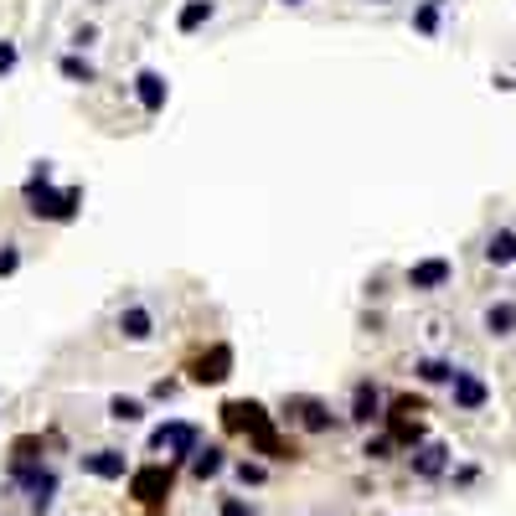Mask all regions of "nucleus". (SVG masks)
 <instances>
[{"mask_svg": "<svg viewBox=\"0 0 516 516\" xmlns=\"http://www.w3.org/2000/svg\"><path fill=\"white\" fill-rule=\"evenodd\" d=\"M284 5H305V0H284Z\"/></svg>", "mask_w": 516, "mask_h": 516, "instance_id": "nucleus-28", "label": "nucleus"}, {"mask_svg": "<svg viewBox=\"0 0 516 516\" xmlns=\"http://www.w3.org/2000/svg\"><path fill=\"white\" fill-rule=\"evenodd\" d=\"M83 475H94V481H124L129 475V460L119 450H94V454H78Z\"/></svg>", "mask_w": 516, "mask_h": 516, "instance_id": "nucleus-8", "label": "nucleus"}, {"mask_svg": "<svg viewBox=\"0 0 516 516\" xmlns=\"http://www.w3.org/2000/svg\"><path fill=\"white\" fill-rule=\"evenodd\" d=\"M21 196H26V212H32V217H47V223H73V217H78V202H83L78 186L52 192V165H47V161H42L32 176H26Z\"/></svg>", "mask_w": 516, "mask_h": 516, "instance_id": "nucleus-2", "label": "nucleus"}, {"mask_svg": "<svg viewBox=\"0 0 516 516\" xmlns=\"http://www.w3.org/2000/svg\"><path fill=\"white\" fill-rule=\"evenodd\" d=\"M238 481H243V485H263V481H269V470H263V465H248V460H243V465H238Z\"/></svg>", "mask_w": 516, "mask_h": 516, "instance_id": "nucleus-24", "label": "nucleus"}, {"mask_svg": "<svg viewBox=\"0 0 516 516\" xmlns=\"http://www.w3.org/2000/svg\"><path fill=\"white\" fill-rule=\"evenodd\" d=\"M16 269H21V253H16V243H5V248H0V279L16 274Z\"/></svg>", "mask_w": 516, "mask_h": 516, "instance_id": "nucleus-23", "label": "nucleus"}, {"mask_svg": "<svg viewBox=\"0 0 516 516\" xmlns=\"http://www.w3.org/2000/svg\"><path fill=\"white\" fill-rule=\"evenodd\" d=\"M119 336L124 341H150L155 336V315L145 305H124L119 310Z\"/></svg>", "mask_w": 516, "mask_h": 516, "instance_id": "nucleus-11", "label": "nucleus"}, {"mask_svg": "<svg viewBox=\"0 0 516 516\" xmlns=\"http://www.w3.org/2000/svg\"><path fill=\"white\" fill-rule=\"evenodd\" d=\"M16 67V42H0V78Z\"/></svg>", "mask_w": 516, "mask_h": 516, "instance_id": "nucleus-26", "label": "nucleus"}, {"mask_svg": "<svg viewBox=\"0 0 516 516\" xmlns=\"http://www.w3.org/2000/svg\"><path fill=\"white\" fill-rule=\"evenodd\" d=\"M207 21H212V0H192V5H181L176 26L181 32H196V26H207Z\"/></svg>", "mask_w": 516, "mask_h": 516, "instance_id": "nucleus-18", "label": "nucleus"}, {"mask_svg": "<svg viewBox=\"0 0 516 516\" xmlns=\"http://www.w3.org/2000/svg\"><path fill=\"white\" fill-rule=\"evenodd\" d=\"M413 372H419V382H454V372L460 367H454V362H439V356H423Z\"/></svg>", "mask_w": 516, "mask_h": 516, "instance_id": "nucleus-17", "label": "nucleus"}, {"mask_svg": "<svg viewBox=\"0 0 516 516\" xmlns=\"http://www.w3.org/2000/svg\"><path fill=\"white\" fill-rule=\"evenodd\" d=\"M485 258H491L496 269L516 263V233H511V227H501V233H491V243H485Z\"/></svg>", "mask_w": 516, "mask_h": 516, "instance_id": "nucleus-14", "label": "nucleus"}, {"mask_svg": "<svg viewBox=\"0 0 516 516\" xmlns=\"http://www.w3.org/2000/svg\"><path fill=\"white\" fill-rule=\"evenodd\" d=\"M444 5H450V0H423L419 16H413V26H419L423 36H434L439 32V11H444Z\"/></svg>", "mask_w": 516, "mask_h": 516, "instance_id": "nucleus-22", "label": "nucleus"}, {"mask_svg": "<svg viewBox=\"0 0 516 516\" xmlns=\"http://www.w3.org/2000/svg\"><path fill=\"white\" fill-rule=\"evenodd\" d=\"M294 408H300V423H305L310 434H321V429H331V413H325V403L305 398V403H294Z\"/></svg>", "mask_w": 516, "mask_h": 516, "instance_id": "nucleus-20", "label": "nucleus"}, {"mask_svg": "<svg viewBox=\"0 0 516 516\" xmlns=\"http://www.w3.org/2000/svg\"><path fill=\"white\" fill-rule=\"evenodd\" d=\"M485 331H491V336H511L516 331V305L511 300H496V305L485 310Z\"/></svg>", "mask_w": 516, "mask_h": 516, "instance_id": "nucleus-15", "label": "nucleus"}, {"mask_svg": "<svg viewBox=\"0 0 516 516\" xmlns=\"http://www.w3.org/2000/svg\"><path fill=\"white\" fill-rule=\"evenodd\" d=\"M171 465H145V470H134L129 475V496L134 501H145V506H155V501H165L171 496Z\"/></svg>", "mask_w": 516, "mask_h": 516, "instance_id": "nucleus-5", "label": "nucleus"}, {"mask_svg": "<svg viewBox=\"0 0 516 516\" xmlns=\"http://www.w3.org/2000/svg\"><path fill=\"white\" fill-rule=\"evenodd\" d=\"M11 481L26 485V501H32V511H47L52 506V491H57V475H52L42 460H11Z\"/></svg>", "mask_w": 516, "mask_h": 516, "instance_id": "nucleus-3", "label": "nucleus"}, {"mask_svg": "<svg viewBox=\"0 0 516 516\" xmlns=\"http://www.w3.org/2000/svg\"><path fill=\"white\" fill-rule=\"evenodd\" d=\"M444 470H450V450H444V444H423V450L413 454V475H423V481H434Z\"/></svg>", "mask_w": 516, "mask_h": 516, "instance_id": "nucleus-12", "label": "nucleus"}, {"mask_svg": "<svg viewBox=\"0 0 516 516\" xmlns=\"http://www.w3.org/2000/svg\"><path fill=\"white\" fill-rule=\"evenodd\" d=\"M134 98H140V109L145 114H161L165 109V98H171V88H165V78L161 73H140V78H134Z\"/></svg>", "mask_w": 516, "mask_h": 516, "instance_id": "nucleus-10", "label": "nucleus"}, {"mask_svg": "<svg viewBox=\"0 0 516 516\" xmlns=\"http://www.w3.org/2000/svg\"><path fill=\"white\" fill-rule=\"evenodd\" d=\"M387 450H392V439H367V460H387Z\"/></svg>", "mask_w": 516, "mask_h": 516, "instance_id": "nucleus-27", "label": "nucleus"}, {"mask_svg": "<svg viewBox=\"0 0 516 516\" xmlns=\"http://www.w3.org/2000/svg\"><path fill=\"white\" fill-rule=\"evenodd\" d=\"M223 450H217V444H207V450H196L192 454V470H196V481H212V475H223Z\"/></svg>", "mask_w": 516, "mask_h": 516, "instance_id": "nucleus-16", "label": "nucleus"}, {"mask_svg": "<svg viewBox=\"0 0 516 516\" xmlns=\"http://www.w3.org/2000/svg\"><path fill=\"white\" fill-rule=\"evenodd\" d=\"M377 408H382V392L372 382H356V392H352V419L356 423H372L377 419Z\"/></svg>", "mask_w": 516, "mask_h": 516, "instance_id": "nucleus-13", "label": "nucleus"}, {"mask_svg": "<svg viewBox=\"0 0 516 516\" xmlns=\"http://www.w3.org/2000/svg\"><path fill=\"white\" fill-rule=\"evenodd\" d=\"M57 67H63V78H67V83H94V78H98L94 63H83L78 52H67V57H63Z\"/></svg>", "mask_w": 516, "mask_h": 516, "instance_id": "nucleus-21", "label": "nucleus"}, {"mask_svg": "<svg viewBox=\"0 0 516 516\" xmlns=\"http://www.w3.org/2000/svg\"><path fill=\"white\" fill-rule=\"evenodd\" d=\"M450 392H454V408H465V413H475V408H485V398H491V387H485L481 377H475V372H454Z\"/></svg>", "mask_w": 516, "mask_h": 516, "instance_id": "nucleus-9", "label": "nucleus"}, {"mask_svg": "<svg viewBox=\"0 0 516 516\" xmlns=\"http://www.w3.org/2000/svg\"><path fill=\"white\" fill-rule=\"evenodd\" d=\"M227 377H233V346H227V341H217V346H207V352L196 356L192 382H202V387H217V382H227Z\"/></svg>", "mask_w": 516, "mask_h": 516, "instance_id": "nucleus-6", "label": "nucleus"}, {"mask_svg": "<svg viewBox=\"0 0 516 516\" xmlns=\"http://www.w3.org/2000/svg\"><path fill=\"white\" fill-rule=\"evenodd\" d=\"M217 516H253V506H248L243 496H227V501H223V511H217Z\"/></svg>", "mask_w": 516, "mask_h": 516, "instance_id": "nucleus-25", "label": "nucleus"}, {"mask_svg": "<svg viewBox=\"0 0 516 516\" xmlns=\"http://www.w3.org/2000/svg\"><path fill=\"white\" fill-rule=\"evenodd\" d=\"M223 429L227 434H248L253 439L258 454H269V460H290V444L274 434V423H269V413L258 403H248V398H233V403H223Z\"/></svg>", "mask_w": 516, "mask_h": 516, "instance_id": "nucleus-1", "label": "nucleus"}, {"mask_svg": "<svg viewBox=\"0 0 516 516\" xmlns=\"http://www.w3.org/2000/svg\"><path fill=\"white\" fill-rule=\"evenodd\" d=\"M150 450L176 454V460H192V454L202 450V429H196V423H161V429L150 434Z\"/></svg>", "mask_w": 516, "mask_h": 516, "instance_id": "nucleus-4", "label": "nucleus"}, {"mask_svg": "<svg viewBox=\"0 0 516 516\" xmlns=\"http://www.w3.org/2000/svg\"><path fill=\"white\" fill-rule=\"evenodd\" d=\"M454 279V263L450 258H423V263H413L408 269V290L413 294H434V290H444Z\"/></svg>", "mask_w": 516, "mask_h": 516, "instance_id": "nucleus-7", "label": "nucleus"}, {"mask_svg": "<svg viewBox=\"0 0 516 516\" xmlns=\"http://www.w3.org/2000/svg\"><path fill=\"white\" fill-rule=\"evenodd\" d=\"M109 419L114 423H140L145 419V403H140V398H109Z\"/></svg>", "mask_w": 516, "mask_h": 516, "instance_id": "nucleus-19", "label": "nucleus"}]
</instances>
